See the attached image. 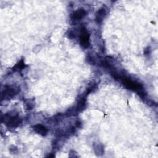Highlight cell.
Here are the masks:
<instances>
[{
  "label": "cell",
  "mask_w": 158,
  "mask_h": 158,
  "mask_svg": "<svg viewBox=\"0 0 158 158\" xmlns=\"http://www.w3.org/2000/svg\"><path fill=\"white\" fill-rule=\"evenodd\" d=\"M32 128L35 132L42 136H45L48 131V130L45 127L41 124L35 125L32 127Z\"/></svg>",
  "instance_id": "cell-8"
},
{
  "label": "cell",
  "mask_w": 158,
  "mask_h": 158,
  "mask_svg": "<svg viewBox=\"0 0 158 158\" xmlns=\"http://www.w3.org/2000/svg\"><path fill=\"white\" fill-rule=\"evenodd\" d=\"M94 150L97 155H102L104 153V148L101 144H96L94 146Z\"/></svg>",
  "instance_id": "cell-10"
},
{
  "label": "cell",
  "mask_w": 158,
  "mask_h": 158,
  "mask_svg": "<svg viewBox=\"0 0 158 158\" xmlns=\"http://www.w3.org/2000/svg\"><path fill=\"white\" fill-rule=\"evenodd\" d=\"M86 105V95H84L80 98L77 102L76 106V110L78 112H81L85 109Z\"/></svg>",
  "instance_id": "cell-7"
},
{
  "label": "cell",
  "mask_w": 158,
  "mask_h": 158,
  "mask_svg": "<svg viewBox=\"0 0 158 158\" xmlns=\"http://www.w3.org/2000/svg\"><path fill=\"white\" fill-rule=\"evenodd\" d=\"M80 43L83 48H87L89 46V34L85 27H82L81 28Z\"/></svg>",
  "instance_id": "cell-4"
},
{
  "label": "cell",
  "mask_w": 158,
  "mask_h": 158,
  "mask_svg": "<svg viewBox=\"0 0 158 158\" xmlns=\"http://www.w3.org/2000/svg\"><path fill=\"white\" fill-rule=\"evenodd\" d=\"M69 37L70 38H75V33H74L73 31H70L69 32Z\"/></svg>",
  "instance_id": "cell-12"
},
{
  "label": "cell",
  "mask_w": 158,
  "mask_h": 158,
  "mask_svg": "<svg viewBox=\"0 0 158 158\" xmlns=\"http://www.w3.org/2000/svg\"><path fill=\"white\" fill-rule=\"evenodd\" d=\"M75 125H76L77 127L80 128V127H81V123L79 120H78V121H77V122H75Z\"/></svg>",
  "instance_id": "cell-13"
},
{
  "label": "cell",
  "mask_w": 158,
  "mask_h": 158,
  "mask_svg": "<svg viewBox=\"0 0 158 158\" xmlns=\"http://www.w3.org/2000/svg\"><path fill=\"white\" fill-rule=\"evenodd\" d=\"M1 121L4 122L9 128H15L22 122V120L17 114H6L4 117L1 118Z\"/></svg>",
  "instance_id": "cell-1"
},
{
  "label": "cell",
  "mask_w": 158,
  "mask_h": 158,
  "mask_svg": "<svg viewBox=\"0 0 158 158\" xmlns=\"http://www.w3.org/2000/svg\"><path fill=\"white\" fill-rule=\"evenodd\" d=\"M35 106V103L33 100L31 99H26L24 101V106L25 107L26 109L31 110Z\"/></svg>",
  "instance_id": "cell-11"
},
{
  "label": "cell",
  "mask_w": 158,
  "mask_h": 158,
  "mask_svg": "<svg viewBox=\"0 0 158 158\" xmlns=\"http://www.w3.org/2000/svg\"><path fill=\"white\" fill-rule=\"evenodd\" d=\"M86 15V12L84 9H79L74 11L70 15V18L73 21L80 20Z\"/></svg>",
  "instance_id": "cell-5"
},
{
  "label": "cell",
  "mask_w": 158,
  "mask_h": 158,
  "mask_svg": "<svg viewBox=\"0 0 158 158\" xmlns=\"http://www.w3.org/2000/svg\"><path fill=\"white\" fill-rule=\"evenodd\" d=\"M122 83L127 89L136 91L138 94L143 92V85L136 81H134L127 77H123L122 78Z\"/></svg>",
  "instance_id": "cell-2"
},
{
  "label": "cell",
  "mask_w": 158,
  "mask_h": 158,
  "mask_svg": "<svg viewBox=\"0 0 158 158\" xmlns=\"http://www.w3.org/2000/svg\"><path fill=\"white\" fill-rule=\"evenodd\" d=\"M106 15V10L104 7H101L96 12V17H95V21L96 23H101L104 19L105 18Z\"/></svg>",
  "instance_id": "cell-6"
},
{
  "label": "cell",
  "mask_w": 158,
  "mask_h": 158,
  "mask_svg": "<svg viewBox=\"0 0 158 158\" xmlns=\"http://www.w3.org/2000/svg\"><path fill=\"white\" fill-rule=\"evenodd\" d=\"M25 64L24 60L23 59H21L16 64L14 65V67H12V70L14 72H20L25 68Z\"/></svg>",
  "instance_id": "cell-9"
},
{
  "label": "cell",
  "mask_w": 158,
  "mask_h": 158,
  "mask_svg": "<svg viewBox=\"0 0 158 158\" xmlns=\"http://www.w3.org/2000/svg\"><path fill=\"white\" fill-rule=\"evenodd\" d=\"M20 91L19 87L6 86L3 91H2V99L9 100L13 98Z\"/></svg>",
  "instance_id": "cell-3"
}]
</instances>
